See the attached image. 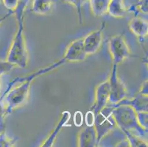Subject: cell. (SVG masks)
<instances>
[{"label":"cell","mask_w":148,"mask_h":147,"mask_svg":"<svg viewBox=\"0 0 148 147\" xmlns=\"http://www.w3.org/2000/svg\"><path fill=\"white\" fill-rule=\"evenodd\" d=\"M77 146L80 147H94L98 146L95 126H87L80 130L77 136Z\"/></svg>","instance_id":"obj_10"},{"label":"cell","mask_w":148,"mask_h":147,"mask_svg":"<svg viewBox=\"0 0 148 147\" xmlns=\"http://www.w3.org/2000/svg\"><path fill=\"white\" fill-rule=\"evenodd\" d=\"M129 28L131 32L138 38L140 42H142L147 36V19H145L138 16H135L130 19L129 22Z\"/></svg>","instance_id":"obj_11"},{"label":"cell","mask_w":148,"mask_h":147,"mask_svg":"<svg viewBox=\"0 0 148 147\" xmlns=\"http://www.w3.org/2000/svg\"><path fill=\"white\" fill-rule=\"evenodd\" d=\"M109 98V84L108 81H105L98 85L95 89V103L90 110H92L95 114L99 113L102 109L107 105Z\"/></svg>","instance_id":"obj_9"},{"label":"cell","mask_w":148,"mask_h":147,"mask_svg":"<svg viewBox=\"0 0 148 147\" xmlns=\"http://www.w3.org/2000/svg\"><path fill=\"white\" fill-rule=\"evenodd\" d=\"M127 9L125 6L123 0H110L108 13L115 18H122L125 16Z\"/></svg>","instance_id":"obj_14"},{"label":"cell","mask_w":148,"mask_h":147,"mask_svg":"<svg viewBox=\"0 0 148 147\" xmlns=\"http://www.w3.org/2000/svg\"><path fill=\"white\" fill-rule=\"evenodd\" d=\"M95 120V114L92 110H88L86 116V123L87 126H94Z\"/></svg>","instance_id":"obj_25"},{"label":"cell","mask_w":148,"mask_h":147,"mask_svg":"<svg viewBox=\"0 0 148 147\" xmlns=\"http://www.w3.org/2000/svg\"><path fill=\"white\" fill-rule=\"evenodd\" d=\"M0 2H2V0H0Z\"/></svg>","instance_id":"obj_32"},{"label":"cell","mask_w":148,"mask_h":147,"mask_svg":"<svg viewBox=\"0 0 148 147\" xmlns=\"http://www.w3.org/2000/svg\"><path fill=\"white\" fill-rule=\"evenodd\" d=\"M65 3L71 5L76 8L77 16H78V20L80 24L83 23V13H82V7L84 3L88 1V0H62Z\"/></svg>","instance_id":"obj_20"},{"label":"cell","mask_w":148,"mask_h":147,"mask_svg":"<svg viewBox=\"0 0 148 147\" xmlns=\"http://www.w3.org/2000/svg\"><path fill=\"white\" fill-rule=\"evenodd\" d=\"M29 4V0H18L17 6L14 10L16 17L18 22L24 21V13Z\"/></svg>","instance_id":"obj_19"},{"label":"cell","mask_w":148,"mask_h":147,"mask_svg":"<svg viewBox=\"0 0 148 147\" xmlns=\"http://www.w3.org/2000/svg\"><path fill=\"white\" fill-rule=\"evenodd\" d=\"M86 56L83 38H79L69 45L64 58L66 62H81L85 60Z\"/></svg>","instance_id":"obj_8"},{"label":"cell","mask_w":148,"mask_h":147,"mask_svg":"<svg viewBox=\"0 0 148 147\" xmlns=\"http://www.w3.org/2000/svg\"><path fill=\"white\" fill-rule=\"evenodd\" d=\"M2 2L8 10L14 12L17 6L18 0H2Z\"/></svg>","instance_id":"obj_24"},{"label":"cell","mask_w":148,"mask_h":147,"mask_svg":"<svg viewBox=\"0 0 148 147\" xmlns=\"http://www.w3.org/2000/svg\"><path fill=\"white\" fill-rule=\"evenodd\" d=\"M138 123L145 129H147L148 114L147 112H136Z\"/></svg>","instance_id":"obj_22"},{"label":"cell","mask_w":148,"mask_h":147,"mask_svg":"<svg viewBox=\"0 0 148 147\" xmlns=\"http://www.w3.org/2000/svg\"><path fill=\"white\" fill-rule=\"evenodd\" d=\"M15 66L13 64L8 63L7 61H2L0 60V77L3 75H5L7 73H9L10 71L13 70Z\"/></svg>","instance_id":"obj_23"},{"label":"cell","mask_w":148,"mask_h":147,"mask_svg":"<svg viewBox=\"0 0 148 147\" xmlns=\"http://www.w3.org/2000/svg\"><path fill=\"white\" fill-rule=\"evenodd\" d=\"M127 11L134 13L136 16L140 13L147 15V0H139L136 3L132 5L127 9Z\"/></svg>","instance_id":"obj_18"},{"label":"cell","mask_w":148,"mask_h":147,"mask_svg":"<svg viewBox=\"0 0 148 147\" xmlns=\"http://www.w3.org/2000/svg\"><path fill=\"white\" fill-rule=\"evenodd\" d=\"M5 110H6V108L3 102V98L2 96H0V118H4L5 116L6 115Z\"/></svg>","instance_id":"obj_28"},{"label":"cell","mask_w":148,"mask_h":147,"mask_svg":"<svg viewBox=\"0 0 148 147\" xmlns=\"http://www.w3.org/2000/svg\"><path fill=\"white\" fill-rule=\"evenodd\" d=\"M108 44L114 64H120L131 55L124 35H117L111 37Z\"/></svg>","instance_id":"obj_5"},{"label":"cell","mask_w":148,"mask_h":147,"mask_svg":"<svg viewBox=\"0 0 148 147\" xmlns=\"http://www.w3.org/2000/svg\"><path fill=\"white\" fill-rule=\"evenodd\" d=\"M91 11L95 16H103L108 13L110 0H88Z\"/></svg>","instance_id":"obj_16"},{"label":"cell","mask_w":148,"mask_h":147,"mask_svg":"<svg viewBox=\"0 0 148 147\" xmlns=\"http://www.w3.org/2000/svg\"><path fill=\"white\" fill-rule=\"evenodd\" d=\"M147 96L137 94L136 96L134 97L131 99H127L125 98L122 101L114 105H126L132 107L136 112H147Z\"/></svg>","instance_id":"obj_13"},{"label":"cell","mask_w":148,"mask_h":147,"mask_svg":"<svg viewBox=\"0 0 148 147\" xmlns=\"http://www.w3.org/2000/svg\"><path fill=\"white\" fill-rule=\"evenodd\" d=\"M70 117H71V113H70V112L68 111V110H65V111H64L62 113L61 118H60L59 122L58 123V124L56 125L55 129H53V131L52 132L50 135H49V137L46 139V141L41 144V146L51 147L53 146L54 142L56 141L58 135V133L60 132L62 128L64 127V126L66 124V123L69 121V120L70 119Z\"/></svg>","instance_id":"obj_12"},{"label":"cell","mask_w":148,"mask_h":147,"mask_svg":"<svg viewBox=\"0 0 148 147\" xmlns=\"http://www.w3.org/2000/svg\"><path fill=\"white\" fill-rule=\"evenodd\" d=\"M5 123H4V118H0V133L5 131Z\"/></svg>","instance_id":"obj_30"},{"label":"cell","mask_w":148,"mask_h":147,"mask_svg":"<svg viewBox=\"0 0 148 147\" xmlns=\"http://www.w3.org/2000/svg\"><path fill=\"white\" fill-rule=\"evenodd\" d=\"M83 114L80 111H77L75 113V118H74V122L75 124L77 126H80L83 124Z\"/></svg>","instance_id":"obj_26"},{"label":"cell","mask_w":148,"mask_h":147,"mask_svg":"<svg viewBox=\"0 0 148 147\" xmlns=\"http://www.w3.org/2000/svg\"><path fill=\"white\" fill-rule=\"evenodd\" d=\"M116 146H130V144H129V141H127V139L126 138V140L122 141L121 143H119L117 145H116Z\"/></svg>","instance_id":"obj_29"},{"label":"cell","mask_w":148,"mask_h":147,"mask_svg":"<svg viewBox=\"0 0 148 147\" xmlns=\"http://www.w3.org/2000/svg\"><path fill=\"white\" fill-rule=\"evenodd\" d=\"M55 0H33L32 9L33 13L38 15H46L52 10Z\"/></svg>","instance_id":"obj_15"},{"label":"cell","mask_w":148,"mask_h":147,"mask_svg":"<svg viewBox=\"0 0 148 147\" xmlns=\"http://www.w3.org/2000/svg\"><path fill=\"white\" fill-rule=\"evenodd\" d=\"M115 107V105H111V106H107L100 110L95 115V120L94 126L95 128L97 137V145H99L100 141L106 134L112 131L114 128L117 126L114 118L112 116L113 110Z\"/></svg>","instance_id":"obj_4"},{"label":"cell","mask_w":148,"mask_h":147,"mask_svg":"<svg viewBox=\"0 0 148 147\" xmlns=\"http://www.w3.org/2000/svg\"><path fill=\"white\" fill-rule=\"evenodd\" d=\"M66 63L67 62L65 59L62 58L49 66L31 74L29 76L24 78H16L10 82L6 91L2 96L5 102L7 103V107H5L6 115L11 113L15 109L22 106L27 102L31 84L36 78L56 69Z\"/></svg>","instance_id":"obj_1"},{"label":"cell","mask_w":148,"mask_h":147,"mask_svg":"<svg viewBox=\"0 0 148 147\" xmlns=\"http://www.w3.org/2000/svg\"><path fill=\"white\" fill-rule=\"evenodd\" d=\"M105 28H106V23L103 22L102 23L99 29L91 32L83 38L85 51L87 55H92L97 52L102 44L103 34Z\"/></svg>","instance_id":"obj_7"},{"label":"cell","mask_w":148,"mask_h":147,"mask_svg":"<svg viewBox=\"0 0 148 147\" xmlns=\"http://www.w3.org/2000/svg\"><path fill=\"white\" fill-rule=\"evenodd\" d=\"M112 116L116 125L122 131L135 133L138 136H143L147 133V129L139 124L137 118L136 111L129 105H115Z\"/></svg>","instance_id":"obj_2"},{"label":"cell","mask_w":148,"mask_h":147,"mask_svg":"<svg viewBox=\"0 0 148 147\" xmlns=\"http://www.w3.org/2000/svg\"><path fill=\"white\" fill-rule=\"evenodd\" d=\"M16 142V140L9 138L5 134V131L0 133V147L15 146Z\"/></svg>","instance_id":"obj_21"},{"label":"cell","mask_w":148,"mask_h":147,"mask_svg":"<svg viewBox=\"0 0 148 147\" xmlns=\"http://www.w3.org/2000/svg\"><path fill=\"white\" fill-rule=\"evenodd\" d=\"M126 136V138L129 141L130 146L133 147H147V144L141 139V137L134 134L129 131H122Z\"/></svg>","instance_id":"obj_17"},{"label":"cell","mask_w":148,"mask_h":147,"mask_svg":"<svg viewBox=\"0 0 148 147\" xmlns=\"http://www.w3.org/2000/svg\"><path fill=\"white\" fill-rule=\"evenodd\" d=\"M7 61L20 68H26L27 66L28 53L24 34V21L18 22V31L13 40L7 57Z\"/></svg>","instance_id":"obj_3"},{"label":"cell","mask_w":148,"mask_h":147,"mask_svg":"<svg viewBox=\"0 0 148 147\" xmlns=\"http://www.w3.org/2000/svg\"><path fill=\"white\" fill-rule=\"evenodd\" d=\"M109 98L108 102L111 105H116L126 98L127 88L125 85L119 78L117 75V65L114 64L111 75L108 79Z\"/></svg>","instance_id":"obj_6"},{"label":"cell","mask_w":148,"mask_h":147,"mask_svg":"<svg viewBox=\"0 0 148 147\" xmlns=\"http://www.w3.org/2000/svg\"><path fill=\"white\" fill-rule=\"evenodd\" d=\"M147 91H148L147 79H146V80H145L143 83H142V87H141V88H140V91L138 94H141V95L147 96V93H148Z\"/></svg>","instance_id":"obj_27"},{"label":"cell","mask_w":148,"mask_h":147,"mask_svg":"<svg viewBox=\"0 0 148 147\" xmlns=\"http://www.w3.org/2000/svg\"><path fill=\"white\" fill-rule=\"evenodd\" d=\"M13 13H14V12H13V11H10L8 13V14L5 15V16H2V17H1V18H0V24H1V23H2V21H5V20L7 18H8L9 16H10V15L13 14Z\"/></svg>","instance_id":"obj_31"}]
</instances>
